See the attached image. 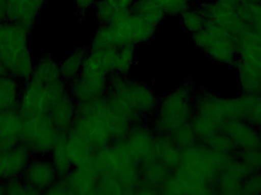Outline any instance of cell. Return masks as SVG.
<instances>
[{"label":"cell","instance_id":"2","mask_svg":"<svg viewBox=\"0 0 261 195\" xmlns=\"http://www.w3.org/2000/svg\"><path fill=\"white\" fill-rule=\"evenodd\" d=\"M93 165L99 178L115 179L122 184L125 194H137L139 163L127 151L122 140L96 150Z\"/></svg>","mask_w":261,"mask_h":195},{"label":"cell","instance_id":"29","mask_svg":"<svg viewBox=\"0 0 261 195\" xmlns=\"http://www.w3.org/2000/svg\"><path fill=\"white\" fill-rule=\"evenodd\" d=\"M50 155L58 177L67 176L73 169L67 150V133H59Z\"/></svg>","mask_w":261,"mask_h":195},{"label":"cell","instance_id":"25","mask_svg":"<svg viewBox=\"0 0 261 195\" xmlns=\"http://www.w3.org/2000/svg\"><path fill=\"white\" fill-rule=\"evenodd\" d=\"M242 94H260L261 71L257 64L238 58L234 64Z\"/></svg>","mask_w":261,"mask_h":195},{"label":"cell","instance_id":"51","mask_svg":"<svg viewBox=\"0 0 261 195\" xmlns=\"http://www.w3.org/2000/svg\"><path fill=\"white\" fill-rule=\"evenodd\" d=\"M240 3H260L261 0H238Z\"/></svg>","mask_w":261,"mask_h":195},{"label":"cell","instance_id":"35","mask_svg":"<svg viewBox=\"0 0 261 195\" xmlns=\"http://www.w3.org/2000/svg\"><path fill=\"white\" fill-rule=\"evenodd\" d=\"M201 144H205L213 150L225 154L236 155L238 152L234 143L222 131L213 133Z\"/></svg>","mask_w":261,"mask_h":195},{"label":"cell","instance_id":"47","mask_svg":"<svg viewBox=\"0 0 261 195\" xmlns=\"http://www.w3.org/2000/svg\"><path fill=\"white\" fill-rule=\"evenodd\" d=\"M216 1L221 3V4L225 5V6H231V7L236 8V9L240 4L238 0H216Z\"/></svg>","mask_w":261,"mask_h":195},{"label":"cell","instance_id":"18","mask_svg":"<svg viewBox=\"0 0 261 195\" xmlns=\"http://www.w3.org/2000/svg\"><path fill=\"white\" fill-rule=\"evenodd\" d=\"M46 0H6L7 21L18 23L32 32Z\"/></svg>","mask_w":261,"mask_h":195},{"label":"cell","instance_id":"24","mask_svg":"<svg viewBox=\"0 0 261 195\" xmlns=\"http://www.w3.org/2000/svg\"><path fill=\"white\" fill-rule=\"evenodd\" d=\"M76 101L67 93L55 101L49 116L60 133H67L71 130L76 113Z\"/></svg>","mask_w":261,"mask_h":195},{"label":"cell","instance_id":"5","mask_svg":"<svg viewBox=\"0 0 261 195\" xmlns=\"http://www.w3.org/2000/svg\"><path fill=\"white\" fill-rule=\"evenodd\" d=\"M234 156L236 155L220 153L197 142L181 150L180 164L178 168L216 190L215 184L218 177Z\"/></svg>","mask_w":261,"mask_h":195},{"label":"cell","instance_id":"32","mask_svg":"<svg viewBox=\"0 0 261 195\" xmlns=\"http://www.w3.org/2000/svg\"><path fill=\"white\" fill-rule=\"evenodd\" d=\"M243 114L242 120L255 127L261 133V96L257 95H241Z\"/></svg>","mask_w":261,"mask_h":195},{"label":"cell","instance_id":"36","mask_svg":"<svg viewBox=\"0 0 261 195\" xmlns=\"http://www.w3.org/2000/svg\"><path fill=\"white\" fill-rule=\"evenodd\" d=\"M181 21L184 24V27L187 32H190L191 35L203 29L205 26V19L202 12L198 9L189 8L187 10L184 11L180 15Z\"/></svg>","mask_w":261,"mask_h":195},{"label":"cell","instance_id":"53","mask_svg":"<svg viewBox=\"0 0 261 195\" xmlns=\"http://www.w3.org/2000/svg\"><path fill=\"white\" fill-rule=\"evenodd\" d=\"M257 65L259 66V67H260V71H261V58L260 59V61H259L258 64H257Z\"/></svg>","mask_w":261,"mask_h":195},{"label":"cell","instance_id":"15","mask_svg":"<svg viewBox=\"0 0 261 195\" xmlns=\"http://www.w3.org/2000/svg\"><path fill=\"white\" fill-rule=\"evenodd\" d=\"M222 131L229 136L238 151L261 149L260 132L244 120L226 121Z\"/></svg>","mask_w":261,"mask_h":195},{"label":"cell","instance_id":"4","mask_svg":"<svg viewBox=\"0 0 261 195\" xmlns=\"http://www.w3.org/2000/svg\"><path fill=\"white\" fill-rule=\"evenodd\" d=\"M195 93L192 86L186 83L159 99L150 121L153 130L158 134H170L190 124L195 114Z\"/></svg>","mask_w":261,"mask_h":195},{"label":"cell","instance_id":"39","mask_svg":"<svg viewBox=\"0 0 261 195\" xmlns=\"http://www.w3.org/2000/svg\"><path fill=\"white\" fill-rule=\"evenodd\" d=\"M93 7L96 19L100 24H109L111 22L116 12L119 10L107 0H96Z\"/></svg>","mask_w":261,"mask_h":195},{"label":"cell","instance_id":"49","mask_svg":"<svg viewBox=\"0 0 261 195\" xmlns=\"http://www.w3.org/2000/svg\"><path fill=\"white\" fill-rule=\"evenodd\" d=\"M6 194V186L4 180L0 181V195Z\"/></svg>","mask_w":261,"mask_h":195},{"label":"cell","instance_id":"22","mask_svg":"<svg viewBox=\"0 0 261 195\" xmlns=\"http://www.w3.org/2000/svg\"><path fill=\"white\" fill-rule=\"evenodd\" d=\"M67 145L73 167L93 165L96 150L85 136L71 130L67 133Z\"/></svg>","mask_w":261,"mask_h":195},{"label":"cell","instance_id":"12","mask_svg":"<svg viewBox=\"0 0 261 195\" xmlns=\"http://www.w3.org/2000/svg\"><path fill=\"white\" fill-rule=\"evenodd\" d=\"M206 21L213 22L221 29L237 38L245 29L247 24L239 16L237 9L225 6L217 1L202 2L198 6Z\"/></svg>","mask_w":261,"mask_h":195},{"label":"cell","instance_id":"13","mask_svg":"<svg viewBox=\"0 0 261 195\" xmlns=\"http://www.w3.org/2000/svg\"><path fill=\"white\" fill-rule=\"evenodd\" d=\"M156 136L151 126L140 123L132 125L122 141L127 151L140 163L153 156Z\"/></svg>","mask_w":261,"mask_h":195},{"label":"cell","instance_id":"38","mask_svg":"<svg viewBox=\"0 0 261 195\" xmlns=\"http://www.w3.org/2000/svg\"><path fill=\"white\" fill-rule=\"evenodd\" d=\"M6 194L8 195H38L40 191L28 185L21 177L12 178L4 180Z\"/></svg>","mask_w":261,"mask_h":195},{"label":"cell","instance_id":"11","mask_svg":"<svg viewBox=\"0 0 261 195\" xmlns=\"http://www.w3.org/2000/svg\"><path fill=\"white\" fill-rule=\"evenodd\" d=\"M195 113L203 115L220 126L232 120H242L243 106L241 96L223 98L207 90L196 92Z\"/></svg>","mask_w":261,"mask_h":195},{"label":"cell","instance_id":"40","mask_svg":"<svg viewBox=\"0 0 261 195\" xmlns=\"http://www.w3.org/2000/svg\"><path fill=\"white\" fill-rule=\"evenodd\" d=\"M236 156L245 163L252 173L261 172V149L238 151Z\"/></svg>","mask_w":261,"mask_h":195},{"label":"cell","instance_id":"37","mask_svg":"<svg viewBox=\"0 0 261 195\" xmlns=\"http://www.w3.org/2000/svg\"><path fill=\"white\" fill-rule=\"evenodd\" d=\"M170 137L174 144L181 150L191 147L197 143V137L191 124H186L170 133Z\"/></svg>","mask_w":261,"mask_h":195},{"label":"cell","instance_id":"7","mask_svg":"<svg viewBox=\"0 0 261 195\" xmlns=\"http://www.w3.org/2000/svg\"><path fill=\"white\" fill-rule=\"evenodd\" d=\"M195 46L218 64L234 67L239 58L237 44L233 35L210 21L192 35Z\"/></svg>","mask_w":261,"mask_h":195},{"label":"cell","instance_id":"3","mask_svg":"<svg viewBox=\"0 0 261 195\" xmlns=\"http://www.w3.org/2000/svg\"><path fill=\"white\" fill-rule=\"evenodd\" d=\"M30 32L21 24L6 21L0 37V60L7 73L21 82L30 79L35 64L29 46Z\"/></svg>","mask_w":261,"mask_h":195},{"label":"cell","instance_id":"34","mask_svg":"<svg viewBox=\"0 0 261 195\" xmlns=\"http://www.w3.org/2000/svg\"><path fill=\"white\" fill-rule=\"evenodd\" d=\"M135 61V46L119 47L115 58L113 73L128 76L133 68Z\"/></svg>","mask_w":261,"mask_h":195},{"label":"cell","instance_id":"17","mask_svg":"<svg viewBox=\"0 0 261 195\" xmlns=\"http://www.w3.org/2000/svg\"><path fill=\"white\" fill-rule=\"evenodd\" d=\"M161 194H216V192L213 187L196 180L178 168L161 185Z\"/></svg>","mask_w":261,"mask_h":195},{"label":"cell","instance_id":"14","mask_svg":"<svg viewBox=\"0 0 261 195\" xmlns=\"http://www.w3.org/2000/svg\"><path fill=\"white\" fill-rule=\"evenodd\" d=\"M21 178L28 185L44 194L58 176L50 159L45 156H34Z\"/></svg>","mask_w":261,"mask_h":195},{"label":"cell","instance_id":"16","mask_svg":"<svg viewBox=\"0 0 261 195\" xmlns=\"http://www.w3.org/2000/svg\"><path fill=\"white\" fill-rule=\"evenodd\" d=\"M251 173H254L236 155L216 180L215 184L216 194H240L244 180Z\"/></svg>","mask_w":261,"mask_h":195},{"label":"cell","instance_id":"21","mask_svg":"<svg viewBox=\"0 0 261 195\" xmlns=\"http://www.w3.org/2000/svg\"><path fill=\"white\" fill-rule=\"evenodd\" d=\"M64 178L71 194H96L99 176L93 165L73 167Z\"/></svg>","mask_w":261,"mask_h":195},{"label":"cell","instance_id":"10","mask_svg":"<svg viewBox=\"0 0 261 195\" xmlns=\"http://www.w3.org/2000/svg\"><path fill=\"white\" fill-rule=\"evenodd\" d=\"M20 143L24 144L33 156L50 154L59 135V130L49 115L22 118Z\"/></svg>","mask_w":261,"mask_h":195},{"label":"cell","instance_id":"46","mask_svg":"<svg viewBox=\"0 0 261 195\" xmlns=\"http://www.w3.org/2000/svg\"><path fill=\"white\" fill-rule=\"evenodd\" d=\"M117 9H130L135 0H107Z\"/></svg>","mask_w":261,"mask_h":195},{"label":"cell","instance_id":"33","mask_svg":"<svg viewBox=\"0 0 261 195\" xmlns=\"http://www.w3.org/2000/svg\"><path fill=\"white\" fill-rule=\"evenodd\" d=\"M237 11L247 26L261 37V2L240 3Z\"/></svg>","mask_w":261,"mask_h":195},{"label":"cell","instance_id":"45","mask_svg":"<svg viewBox=\"0 0 261 195\" xmlns=\"http://www.w3.org/2000/svg\"><path fill=\"white\" fill-rule=\"evenodd\" d=\"M80 12H85L94 6L96 0H73Z\"/></svg>","mask_w":261,"mask_h":195},{"label":"cell","instance_id":"52","mask_svg":"<svg viewBox=\"0 0 261 195\" xmlns=\"http://www.w3.org/2000/svg\"><path fill=\"white\" fill-rule=\"evenodd\" d=\"M5 22H0V37H1L2 32H3V27H4Z\"/></svg>","mask_w":261,"mask_h":195},{"label":"cell","instance_id":"23","mask_svg":"<svg viewBox=\"0 0 261 195\" xmlns=\"http://www.w3.org/2000/svg\"><path fill=\"white\" fill-rule=\"evenodd\" d=\"M171 173L153 155L151 157L139 163L140 185L138 188L148 187L161 191V185Z\"/></svg>","mask_w":261,"mask_h":195},{"label":"cell","instance_id":"30","mask_svg":"<svg viewBox=\"0 0 261 195\" xmlns=\"http://www.w3.org/2000/svg\"><path fill=\"white\" fill-rule=\"evenodd\" d=\"M87 53V49H76L60 63L61 79L66 83H70L81 75Z\"/></svg>","mask_w":261,"mask_h":195},{"label":"cell","instance_id":"42","mask_svg":"<svg viewBox=\"0 0 261 195\" xmlns=\"http://www.w3.org/2000/svg\"><path fill=\"white\" fill-rule=\"evenodd\" d=\"M192 1L193 0H161L160 6L164 9L166 15L176 16L180 15L190 8Z\"/></svg>","mask_w":261,"mask_h":195},{"label":"cell","instance_id":"54","mask_svg":"<svg viewBox=\"0 0 261 195\" xmlns=\"http://www.w3.org/2000/svg\"><path fill=\"white\" fill-rule=\"evenodd\" d=\"M260 95L261 96V86H260Z\"/></svg>","mask_w":261,"mask_h":195},{"label":"cell","instance_id":"43","mask_svg":"<svg viewBox=\"0 0 261 195\" xmlns=\"http://www.w3.org/2000/svg\"><path fill=\"white\" fill-rule=\"evenodd\" d=\"M240 194H261V172L251 173L244 180Z\"/></svg>","mask_w":261,"mask_h":195},{"label":"cell","instance_id":"1","mask_svg":"<svg viewBox=\"0 0 261 195\" xmlns=\"http://www.w3.org/2000/svg\"><path fill=\"white\" fill-rule=\"evenodd\" d=\"M132 126L113 112L102 97L76 103L71 130L85 136L97 150L123 139Z\"/></svg>","mask_w":261,"mask_h":195},{"label":"cell","instance_id":"6","mask_svg":"<svg viewBox=\"0 0 261 195\" xmlns=\"http://www.w3.org/2000/svg\"><path fill=\"white\" fill-rule=\"evenodd\" d=\"M68 92L67 84L62 79L44 85L30 78L21 85L18 112L22 118L49 115L55 101Z\"/></svg>","mask_w":261,"mask_h":195},{"label":"cell","instance_id":"8","mask_svg":"<svg viewBox=\"0 0 261 195\" xmlns=\"http://www.w3.org/2000/svg\"><path fill=\"white\" fill-rule=\"evenodd\" d=\"M108 91L122 98L143 118L153 116L159 102L148 86L117 73L109 75Z\"/></svg>","mask_w":261,"mask_h":195},{"label":"cell","instance_id":"9","mask_svg":"<svg viewBox=\"0 0 261 195\" xmlns=\"http://www.w3.org/2000/svg\"><path fill=\"white\" fill-rule=\"evenodd\" d=\"M109 75L87 53L81 75L67 84L69 93L76 103L104 97L109 90Z\"/></svg>","mask_w":261,"mask_h":195},{"label":"cell","instance_id":"44","mask_svg":"<svg viewBox=\"0 0 261 195\" xmlns=\"http://www.w3.org/2000/svg\"><path fill=\"white\" fill-rule=\"evenodd\" d=\"M49 195H68L71 194L65 178L58 177L55 183L44 192Z\"/></svg>","mask_w":261,"mask_h":195},{"label":"cell","instance_id":"31","mask_svg":"<svg viewBox=\"0 0 261 195\" xmlns=\"http://www.w3.org/2000/svg\"><path fill=\"white\" fill-rule=\"evenodd\" d=\"M130 9L138 18L156 27L167 15L160 5L150 0H135Z\"/></svg>","mask_w":261,"mask_h":195},{"label":"cell","instance_id":"28","mask_svg":"<svg viewBox=\"0 0 261 195\" xmlns=\"http://www.w3.org/2000/svg\"><path fill=\"white\" fill-rule=\"evenodd\" d=\"M22 82L12 75L0 76V110L18 108Z\"/></svg>","mask_w":261,"mask_h":195},{"label":"cell","instance_id":"27","mask_svg":"<svg viewBox=\"0 0 261 195\" xmlns=\"http://www.w3.org/2000/svg\"><path fill=\"white\" fill-rule=\"evenodd\" d=\"M32 79L44 85H50L61 80L58 61L49 53L42 55L34 64Z\"/></svg>","mask_w":261,"mask_h":195},{"label":"cell","instance_id":"19","mask_svg":"<svg viewBox=\"0 0 261 195\" xmlns=\"http://www.w3.org/2000/svg\"><path fill=\"white\" fill-rule=\"evenodd\" d=\"M33 157V155L21 143L3 150L2 154L3 180L21 177Z\"/></svg>","mask_w":261,"mask_h":195},{"label":"cell","instance_id":"26","mask_svg":"<svg viewBox=\"0 0 261 195\" xmlns=\"http://www.w3.org/2000/svg\"><path fill=\"white\" fill-rule=\"evenodd\" d=\"M153 156L171 173L180 164L181 150L169 134H158L153 147Z\"/></svg>","mask_w":261,"mask_h":195},{"label":"cell","instance_id":"48","mask_svg":"<svg viewBox=\"0 0 261 195\" xmlns=\"http://www.w3.org/2000/svg\"><path fill=\"white\" fill-rule=\"evenodd\" d=\"M7 70H6V67H5L3 63L2 62L1 60H0V76L7 74Z\"/></svg>","mask_w":261,"mask_h":195},{"label":"cell","instance_id":"41","mask_svg":"<svg viewBox=\"0 0 261 195\" xmlns=\"http://www.w3.org/2000/svg\"><path fill=\"white\" fill-rule=\"evenodd\" d=\"M125 194L122 184L115 179L99 178L96 188V194Z\"/></svg>","mask_w":261,"mask_h":195},{"label":"cell","instance_id":"20","mask_svg":"<svg viewBox=\"0 0 261 195\" xmlns=\"http://www.w3.org/2000/svg\"><path fill=\"white\" fill-rule=\"evenodd\" d=\"M22 126L18 108L0 110V147L3 150L20 143Z\"/></svg>","mask_w":261,"mask_h":195},{"label":"cell","instance_id":"50","mask_svg":"<svg viewBox=\"0 0 261 195\" xmlns=\"http://www.w3.org/2000/svg\"><path fill=\"white\" fill-rule=\"evenodd\" d=\"M3 150L0 147V181L3 180V171H2V154H3Z\"/></svg>","mask_w":261,"mask_h":195}]
</instances>
